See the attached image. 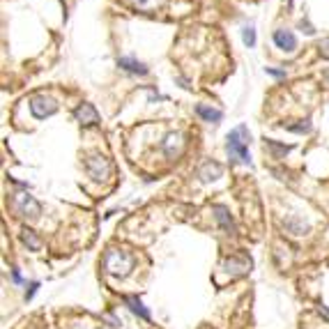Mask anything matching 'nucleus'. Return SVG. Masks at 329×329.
I'll use <instances>...</instances> for the list:
<instances>
[{
	"mask_svg": "<svg viewBox=\"0 0 329 329\" xmlns=\"http://www.w3.org/2000/svg\"><path fill=\"white\" fill-rule=\"evenodd\" d=\"M223 269H226L230 276H242V274H246L251 269V260L244 258V255H232V258H226L221 265Z\"/></svg>",
	"mask_w": 329,
	"mask_h": 329,
	"instance_id": "obj_8",
	"label": "nucleus"
},
{
	"mask_svg": "<svg viewBox=\"0 0 329 329\" xmlns=\"http://www.w3.org/2000/svg\"><path fill=\"white\" fill-rule=\"evenodd\" d=\"M104 269H106L108 276L115 278H125L131 274L134 269V255L125 249H108L104 255Z\"/></svg>",
	"mask_w": 329,
	"mask_h": 329,
	"instance_id": "obj_2",
	"label": "nucleus"
},
{
	"mask_svg": "<svg viewBox=\"0 0 329 329\" xmlns=\"http://www.w3.org/2000/svg\"><path fill=\"white\" fill-rule=\"evenodd\" d=\"M212 212H214V219H217V223L223 228L226 232H235V223H232V217H230V212H228L223 205H214L212 207Z\"/></svg>",
	"mask_w": 329,
	"mask_h": 329,
	"instance_id": "obj_12",
	"label": "nucleus"
},
{
	"mask_svg": "<svg viewBox=\"0 0 329 329\" xmlns=\"http://www.w3.org/2000/svg\"><path fill=\"white\" fill-rule=\"evenodd\" d=\"M311 129H313L311 120H301L299 125H288V131H292V134H309Z\"/></svg>",
	"mask_w": 329,
	"mask_h": 329,
	"instance_id": "obj_20",
	"label": "nucleus"
},
{
	"mask_svg": "<svg viewBox=\"0 0 329 329\" xmlns=\"http://www.w3.org/2000/svg\"><path fill=\"white\" fill-rule=\"evenodd\" d=\"M320 313H324V315H327V320H329V309H327V306H320Z\"/></svg>",
	"mask_w": 329,
	"mask_h": 329,
	"instance_id": "obj_27",
	"label": "nucleus"
},
{
	"mask_svg": "<svg viewBox=\"0 0 329 329\" xmlns=\"http://www.w3.org/2000/svg\"><path fill=\"white\" fill-rule=\"evenodd\" d=\"M182 150H184V136H182L180 131H171V134H166V138L161 140V152L166 154L168 159H177L182 154Z\"/></svg>",
	"mask_w": 329,
	"mask_h": 329,
	"instance_id": "obj_6",
	"label": "nucleus"
},
{
	"mask_svg": "<svg viewBox=\"0 0 329 329\" xmlns=\"http://www.w3.org/2000/svg\"><path fill=\"white\" fill-rule=\"evenodd\" d=\"M28 104H30L33 118H37V120H46V118L56 115V111H58V102L53 97H46V95H37Z\"/></svg>",
	"mask_w": 329,
	"mask_h": 329,
	"instance_id": "obj_5",
	"label": "nucleus"
},
{
	"mask_svg": "<svg viewBox=\"0 0 329 329\" xmlns=\"http://www.w3.org/2000/svg\"><path fill=\"white\" fill-rule=\"evenodd\" d=\"M37 288H39V283L37 281H33V283H30V286H28V292H26V299H33V297H35V292H37Z\"/></svg>",
	"mask_w": 329,
	"mask_h": 329,
	"instance_id": "obj_23",
	"label": "nucleus"
},
{
	"mask_svg": "<svg viewBox=\"0 0 329 329\" xmlns=\"http://www.w3.org/2000/svg\"><path fill=\"white\" fill-rule=\"evenodd\" d=\"M249 143H251V134L244 125L235 127L230 134L226 136V152L232 161L237 163H244V166H253L251 161V154H249Z\"/></svg>",
	"mask_w": 329,
	"mask_h": 329,
	"instance_id": "obj_1",
	"label": "nucleus"
},
{
	"mask_svg": "<svg viewBox=\"0 0 329 329\" xmlns=\"http://www.w3.org/2000/svg\"><path fill=\"white\" fill-rule=\"evenodd\" d=\"M85 171L95 182H106L113 175V163L104 154H90L85 159Z\"/></svg>",
	"mask_w": 329,
	"mask_h": 329,
	"instance_id": "obj_4",
	"label": "nucleus"
},
{
	"mask_svg": "<svg viewBox=\"0 0 329 329\" xmlns=\"http://www.w3.org/2000/svg\"><path fill=\"white\" fill-rule=\"evenodd\" d=\"M21 242H24L30 251H39V249H42V242H39L37 232L30 230V228H24V230H21Z\"/></svg>",
	"mask_w": 329,
	"mask_h": 329,
	"instance_id": "obj_16",
	"label": "nucleus"
},
{
	"mask_svg": "<svg viewBox=\"0 0 329 329\" xmlns=\"http://www.w3.org/2000/svg\"><path fill=\"white\" fill-rule=\"evenodd\" d=\"M12 278H14V283H21V274H19V269H12Z\"/></svg>",
	"mask_w": 329,
	"mask_h": 329,
	"instance_id": "obj_25",
	"label": "nucleus"
},
{
	"mask_svg": "<svg viewBox=\"0 0 329 329\" xmlns=\"http://www.w3.org/2000/svg\"><path fill=\"white\" fill-rule=\"evenodd\" d=\"M265 145H267V150H272V154H274L276 159L286 157V154L292 150V145H281V143H276V140H267Z\"/></svg>",
	"mask_w": 329,
	"mask_h": 329,
	"instance_id": "obj_18",
	"label": "nucleus"
},
{
	"mask_svg": "<svg viewBox=\"0 0 329 329\" xmlns=\"http://www.w3.org/2000/svg\"><path fill=\"white\" fill-rule=\"evenodd\" d=\"M74 118H76V122H79L81 127H97L99 125L97 108H95L92 104H88V102L79 104V106L74 108Z\"/></svg>",
	"mask_w": 329,
	"mask_h": 329,
	"instance_id": "obj_7",
	"label": "nucleus"
},
{
	"mask_svg": "<svg viewBox=\"0 0 329 329\" xmlns=\"http://www.w3.org/2000/svg\"><path fill=\"white\" fill-rule=\"evenodd\" d=\"M12 207H14L16 214L26 219H39L42 214V205L35 200V196H30L28 191H16L12 194Z\"/></svg>",
	"mask_w": 329,
	"mask_h": 329,
	"instance_id": "obj_3",
	"label": "nucleus"
},
{
	"mask_svg": "<svg viewBox=\"0 0 329 329\" xmlns=\"http://www.w3.org/2000/svg\"><path fill=\"white\" fill-rule=\"evenodd\" d=\"M283 226H286L288 232H292V235H306V232L311 230L309 223H304L299 217H295V214H290V217H286V221H283Z\"/></svg>",
	"mask_w": 329,
	"mask_h": 329,
	"instance_id": "obj_15",
	"label": "nucleus"
},
{
	"mask_svg": "<svg viewBox=\"0 0 329 329\" xmlns=\"http://www.w3.org/2000/svg\"><path fill=\"white\" fill-rule=\"evenodd\" d=\"M318 49H320V56H322V58H329V37H327V39H322Z\"/></svg>",
	"mask_w": 329,
	"mask_h": 329,
	"instance_id": "obj_22",
	"label": "nucleus"
},
{
	"mask_svg": "<svg viewBox=\"0 0 329 329\" xmlns=\"http://www.w3.org/2000/svg\"><path fill=\"white\" fill-rule=\"evenodd\" d=\"M166 0H131V5L136 7V10H143V12H152L157 10V7H161Z\"/></svg>",
	"mask_w": 329,
	"mask_h": 329,
	"instance_id": "obj_17",
	"label": "nucleus"
},
{
	"mask_svg": "<svg viewBox=\"0 0 329 329\" xmlns=\"http://www.w3.org/2000/svg\"><path fill=\"white\" fill-rule=\"evenodd\" d=\"M322 81L329 85V69H324V72H322Z\"/></svg>",
	"mask_w": 329,
	"mask_h": 329,
	"instance_id": "obj_26",
	"label": "nucleus"
},
{
	"mask_svg": "<svg viewBox=\"0 0 329 329\" xmlns=\"http://www.w3.org/2000/svg\"><path fill=\"white\" fill-rule=\"evenodd\" d=\"M118 67H120V69H125V72H129V74H138V76H145L150 72L143 62H138L136 58H129V56L118 58Z\"/></svg>",
	"mask_w": 329,
	"mask_h": 329,
	"instance_id": "obj_11",
	"label": "nucleus"
},
{
	"mask_svg": "<svg viewBox=\"0 0 329 329\" xmlns=\"http://www.w3.org/2000/svg\"><path fill=\"white\" fill-rule=\"evenodd\" d=\"M196 115H198L200 120H205V122H214V125L223 120V113L219 111V108L207 106V104H196Z\"/></svg>",
	"mask_w": 329,
	"mask_h": 329,
	"instance_id": "obj_14",
	"label": "nucleus"
},
{
	"mask_svg": "<svg viewBox=\"0 0 329 329\" xmlns=\"http://www.w3.org/2000/svg\"><path fill=\"white\" fill-rule=\"evenodd\" d=\"M122 301H125L127 309H129L134 315H138L140 320H150V311L145 309L143 301H140L136 295H125V297H122Z\"/></svg>",
	"mask_w": 329,
	"mask_h": 329,
	"instance_id": "obj_13",
	"label": "nucleus"
},
{
	"mask_svg": "<svg viewBox=\"0 0 329 329\" xmlns=\"http://www.w3.org/2000/svg\"><path fill=\"white\" fill-rule=\"evenodd\" d=\"M272 39H274V44H276V49H281V51H286V53H292L297 49V37L290 30H274Z\"/></svg>",
	"mask_w": 329,
	"mask_h": 329,
	"instance_id": "obj_9",
	"label": "nucleus"
},
{
	"mask_svg": "<svg viewBox=\"0 0 329 329\" xmlns=\"http://www.w3.org/2000/svg\"><path fill=\"white\" fill-rule=\"evenodd\" d=\"M242 42H244V46H249V49L255 46V28H253V26L242 28Z\"/></svg>",
	"mask_w": 329,
	"mask_h": 329,
	"instance_id": "obj_19",
	"label": "nucleus"
},
{
	"mask_svg": "<svg viewBox=\"0 0 329 329\" xmlns=\"http://www.w3.org/2000/svg\"><path fill=\"white\" fill-rule=\"evenodd\" d=\"M299 28L304 30L306 35H313V33H315V28H313V26H311V24H306V21H301V24H299Z\"/></svg>",
	"mask_w": 329,
	"mask_h": 329,
	"instance_id": "obj_24",
	"label": "nucleus"
},
{
	"mask_svg": "<svg viewBox=\"0 0 329 329\" xmlns=\"http://www.w3.org/2000/svg\"><path fill=\"white\" fill-rule=\"evenodd\" d=\"M265 74L276 76V79H286V69H274V67H265Z\"/></svg>",
	"mask_w": 329,
	"mask_h": 329,
	"instance_id": "obj_21",
	"label": "nucleus"
},
{
	"mask_svg": "<svg viewBox=\"0 0 329 329\" xmlns=\"http://www.w3.org/2000/svg\"><path fill=\"white\" fill-rule=\"evenodd\" d=\"M223 175V166L221 163H217V161H205L203 166H200V171H198V177H200V182H214V180H219V177Z\"/></svg>",
	"mask_w": 329,
	"mask_h": 329,
	"instance_id": "obj_10",
	"label": "nucleus"
}]
</instances>
